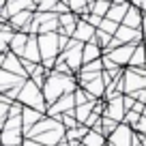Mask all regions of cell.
<instances>
[{"instance_id": "obj_1", "label": "cell", "mask_w": 146, "mask_h": 146, "mask_svg": "<svg viewBox=\"0 0 146 146\" xmlns=\"http://www.w3.org/2000/svg\"><path fill=\"white\" fill-rule=\"evenodd\" d=\"M78 75H62L58 71H47V80L43 86V95H45L47 105H54L58 99H62L64 95H73L80 88Z\"/></svg>"}, {"instance_id": "obj_10", "label": "cell", "mask_w": 146, "mask_h": 146, "mask_svg": "<svg viewBox=\"0 0 146 146\" xmlns=\"http://www.w3.org/2000/svg\"><path fill=\"white\" fill-rule=\"evenodd\" d=\"M22 60H28V62H35V64H43L41 47H39V36H36V35H30V39H28V45H26V52H24Z\"/></svg>"}, {"instance_id": "obj_4", "label": "cell", "mask_w": 146, "mask_h": 146, "mask_svg": "<svg viewBox=\"0 0 146 146\" xmlns=\"http://www.w3.org/2000/svg\"><path fill=\"white\" fill-rule=\"evenodd\" d=\"M135 47H137L135 43H131V45H120V47H116V50L103 54V56H108L114 64H118L120 69H125V67H129V62H131V56H133V52H135Z\"/></svg>"}, {"instance_id": "obj_24", "label": "cell", "mask_w": 146, "mask_h": 146, "mask_svg": "<svg viewBox=\"0 0 146 146\" xmlns=\"http://www.w3.org/2000/svg\"><path fill=\"white\" fill-rule=\"evenodd\" d=\"M131 5L137 7L140 11H144V13H146V0H131Z\"/></svg>"}, {"instance_id": "obj_21", "label": "cell", "mask_w": 146, "mask_h": 146, "mask_svg": "<svg viewBox=\"0 0 146 146\" xmlns=\"http://www.w3.org/2000/svg\"><path fill=\"white\" fill-rule=\"evenodd\" d=\"M118 28H120V24H116V22H112V19H108V17H105L99 30H103V32H108V35H112V36H114L116 32H118Z\"/></svg>"}, {"instance_id": "obj_5", "label": "cell", "mask_w": 146, "mask_h": 146, "mask_svg": "<svg viewBox=\"0 0 146 146\" xmlns=\"http://www.w3.org/2000/svg\"><path fill=\"white\" fill-rule=\"evenodd\" d=\"M133 129L129 125H120L112 135L108 137V146H133Z\"/></svg>"}, {"instance_id": "obj_26", "label": "cell", "mask_w": 146, "mask_h": 146, "mask_svg": "<svg viewBox=\"0 0 146 146\" xmlns=\"http://www.w3.org/2000/svg\"><path fill=\"white\" fill-rule=\"evenodd\" d=\"M108 2H114V0H108Z\"/></svg>"}, {"instance_id": "obj_13", "label": "cell", "mask_w": 146, "mask_h": 146, "mask_svg": "<svg viewBox=\"0 0 146 146\" xmlns=\"http://www.w3.org/2000/svg\"><path fill=\"white\" fill-rule=\"evenodd\" d=\"M142 24H144V11H140L137 7L131 5V9H129L127 17H125V22H123V26L133 28V30H142Z\"/></svg>"}, {"instance_id": "obj_8", "label": "cell", "mask_w": 146, "mask_h": 146, "mask_svg": "<svg viewBox=\"0 0 146 146\" xmlns=\"http://www.w3.org/2000/svg\"><path fill=\"white\" fill-rule=\"evenodd\" d=\"M2 69H5V71L15 73V75H19V78L30 80V78H28V73H26V69H24L22 58H19L17 54H13V52H9V54H5V56H2Z\"/></svg>"}, {"instance_id": "obj_16", "label": "cell", "mask_w": 146, "mask_h": 146, "mask_svg": "<svg viewBox=\"0 0 146 146\" xmlns=\"http://www.w3.org/2000/svg\"><path fill=\"white\" fill-rule=\"evenodd\" d=\"M28 39H30V35H26V32H17V35H15V39H13V43H11V52H13V54H17L19 58H22L24 52H26Z\"/></svg>"}, {"instance_id": "obj_6", "label": "cell", "mask_w": 146, "mask_h": 146, "mask_svg": "<svg viewBox=\"0 0 146 146\" xmlns=\"http://www.w3.org/2000/svg\"><path fill=\"white\" fill-rule=\"evenodd\" d=\"M137 90H146V78L135 73V69H125V95H133Z\"/></svg>"}, {"instance_id": "obj_15", "label": "cell", "mask_w": 146, "mask_h": 146, "mask_svg": "<svg viewBox=\"0 0 146 146\" xmlns=\"http://www.w3.org/2000/svg\"><path fill=\"white\" fill-rule=\"evenodd\" d=\"M101 47L97 45L95 41L92 43H86L84 45V64H90V62H97V60H101L103 56H101Z\"/></svg>"}, {"instance_id": "obj_20", "label": "cell", "mask_w": 146, "mask_h": 146, "mask_svg": "<svg viewBox=\"0 0 146 146\" xmlns=\"http://www.w3.org/2000/svg\"><path fill=\"white\" fill-rule=\"evenodd\" d=\"M118 127H120V123H116V120L108 118V116H103V118H101V133H103L105 137H110Z\"/></svg>"}, {"instance_id": "obj_12", "label": "cell", "mask_w": 146, "mask_h": 146, "mask_svg": "<svg viewBox=\"0 0 146 146\" xmlns=\"http://www.w3.org/2000/svg\"><path fill=\"white\" fill-rule=\"evenodd\" d=\"M43 118H45V114H41V112H36V110H32V108H24V114H22V120H24V135L28 137V133H30L36 125L41 123Z\"/></svg>"}, {"instance_id": "obj_14", "label": "cell", "mask_w": 146, "mask_h": 146, "mask_svg": "<svg viewBox=\"0 0 146 146\" xmlns=\"http://www.w3.org/2000/svg\"><path fill=\"white\" fill-rule=\"evenodd\" d=\"M90 2L92 0H67V7L71 13L80 15V17H86V15H90Z\"/></svg>"}, {"instance_id": "obj_11", "label": "cell", "mask_w": 146, "mask_h": 146, "mask_svg": "<svg viewBox=\"0 0 146 146\" xmlns=\"http://www.w3.org/2000/svg\"><path fill=\"white\" fill-rule=\"evenodd\" d=\"M129 9H131V2L129 0H114V5H112V9H110L108 13V19H112V22L116 24H123L125 17H127Z\"/></svg>"}, {"instance_id": "obj_25", "label": "cell", "mask_w": 146, "mask_h": 146, "mask_svg": "<svg viewBox=\"0 0 146 146\" xmlns=\"http://www.w3.org/2000/svg\"><path fill=\"white\" fill-rule=\"evenodd\" d=\"M22 146H41V144H39V142H36V140H30V137H26Z\"/></svg>"}, {"instance_id": "obj_22", "label": "cell", "mask_w": 146, "mask_h": 146, "mask_svg": "<svg viewBox=\"0 0 146 146\" xmlns=\"http://www.w3.org/2000/svg\"><path fill=\"white\" fill-rule=\"evenodd\" d=\"M84 19H86V22L90 24V26H95L97 30H99V28H101V24H103V17H99V15H92V13H90V15H86Z\"/></svg>"}, {"instance_id": "obj_2", "label": "cell", "mask_w": 146, "mask_h": 146, "mask_svg": "<svg viewBox=\"0 0 146 146\" xmlns=\"http://www.w3.org/2000/svg\"><path fill=\"white\" fill-rule=\"evenodd\" d=\"M17 101L24 105V108H32L36 110V112H41V114L47 116V110H50V105H47L45 101V95H43V88L36 86L32 80H28L26 86L22 88V92H19Z\"/></svg>"}, {"instance_id": "obj_7", "label": "cell", "mask_w": 146, "mask_h": 146, "mask_svg": "<svg viewBox=\"0 0 146 146\" xmlns=\"http://www.w3.org/2000/svg\"><path fill=\"white\" fill-rule=\"evenodd\" d=\"M105 116L112 120H116V123L123 125L125 118H127V108H125V95L120 97H114V99L108 101V112H105Z\"/></svg>"}, {"instance_id": "obj_3", "label": "cell", "mask_w": 146, "mask_h": 146, "mask_svg": "<svg viewBox=\"0 0 146 146\" xmlns=\"http://www.w3.org/2000/svg\"><path fill=\"white\" fill-rule=\"evenodd\" d=\"M75 108H78L75 92H73V95H64L62 99H58L54 105H50V110H47V116H52V118H60L62 114H69V112H73Z\"/></svg>"}, {"instance_id": "obj_17", "label": "cell", "mask_w": 146, "mask_h": 146, "mask_svg": "<svg viewBox=\"0 0 146 146\" xmlns=\"http://www.w3.org/2000/svg\"><path fill=\"white\" fill-rule=\"evenodd\" d=\"M129 67H131V69H144L146 67V45H144V43H140V45L135 47Z\"/></svg>"}, {"instance_id": "obj_18", "label": "cell", "mask_w": 146, "mask_h": 146, "mask_svg": "<svg viewBox=\"0 0 146 146\" xmlns=\"http://www.w3.org/2000/svg\"><path fill=\"white\" fill-rule=\"evenodd\" d=\"M112 5H114V2H108V0H92L90 2V13L105 19L108 13H110V9H112Z\"/></svg>"}, {"instance_id": "obj_23", "label": "cell", "mask_w": 146, "mask_h": 146, "mask_svg": "<svg viewBox=\"0 0 146 146\" xmlns=\"http://www.w3.org/2000/svg\"><path fill=\"white\" fill-rule=\"evenodd\" d=\"M133 131H135V133H142V135H146V116H142V118H140V123L133 127Z\"/></svg>"}, {"instance_id": "obj_19", "label": "cell", "mask_w": 146, "mask_h": 146, "mask_svg": "<svg viewBox=\"0 0 146 146\" xmlns=\"http://www.w3.org/2000/svg\"><path fill=\"white\" fill-rule=\"evenodd\" d=\"M82 144H84V146H108V137H105L103 133L92 131V129H90V133L84 137Z\"/></svg>"}, {"instance_id": "obj_9", "label": "cell", "mask_w": 146, "mask_h": 146, "mask_svg": "<svg viewBox=\"0 0 146 146\" xmlns=\"http://www.w3.org/2000/svg\"><path fill=\"white\" fill-rule=\"evenodd\" d=\"M73 39L75 41H80V43H92L97 39V28L95 26H90V24L86 22V19H80V24H78V28H75V35H73Z\"/></svg>"}, {"instance_id": "obj_27", "label": "cell", "mask_w": 146, "mask_h": 146, "mask_svg": "<svg viewBox=\"0 0 146 146\" xmlns=\"http://www.w3.org/2000/svg\"><path fill=\"white\" fill-rule=\"evenodd\" d=\"M144 45H146V43H144Z\"/></svg>"}]
</instances>
